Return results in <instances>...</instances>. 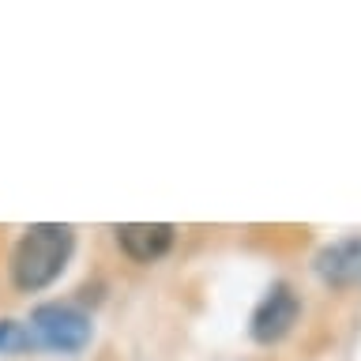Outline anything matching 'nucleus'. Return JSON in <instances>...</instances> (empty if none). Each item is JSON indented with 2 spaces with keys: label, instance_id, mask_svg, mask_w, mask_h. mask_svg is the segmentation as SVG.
Masks as SVG:
<instances>
[{
  "label": "nucleus",
  "instance_id": "6",
  "mask_svg": "<svg viewBox=\"0 0 361 361\" xmlns=\"http://www.w3.org/2000/svg\"><path fill=\"white\" fill-rule=\"evenodd\" d=\"M23 346H34L27 327L16 324V320H0V354H8V350H23Z\"/></svg>",
  "mask_w": 361,
  "mask_h": 361
},
{
  "label": "nucleus",
  "instance_id": "5",
  "mask_svg": "<svg viewBox=\"0 0 361 361\" xmlns=\"http://www.w3.org/2000/svg\"><path fill=\"white\" fill-rule=\"evenodd\" d=\"M113 233H117L121 252L128 259H135V264H154V259H162L169 248H173V237H177V230L169 222H124Z\"/></svg>",
  "mask_w": 361,
  "mask_h": 361
},
{
  "label": "nucleus",
  "instance_id": "4",
  "mask_svg": "<svg viewBox=\"0 0 361 361\" xmlns=\"http://www.w3.org/2000/svg\"><path fill=\"white\" fill-rule=\"evenodd\" d=\"M312 267H316V275H320L327 286H335V290L361 286V233L324 245L320 252H316Z\"/></svg>",
  "mask_w": 361,
  "mask_h": 361
},
{
  "label": "nucleus",
  "instance_id": "2",
  "mask_svg": "<svg viewBox=\"0 0 361 361\" xmlns=\"http://www.w3.org/2000/svg\"><path fill=\"white\" fill-rule=\"evenodd\" d=\"M30 343L34 346H45V350H56V354H79L90 335H94V327H90V316L83 309H75V305H38V309L30 312Z\"/></svg>",
  "mask_w": 361,
  "mask_h": 361
},
{
  "label": "nucleus",
  "instance_id": "3",
  "mask_svg": "<svg viewBox=\"0 0 361 361\" xmlns=\"http://www.w3.org/2000/svg\"><path fill=\"white\" fill-rule=\"evenodd\" d=\"M298 316H301V301H298V293H293V286L275 282V286L264 293V301L256 305L252 320H248V335H252L259 346L282 343V338L293 331Z\"/></svg>",
  "mask_w": 361,
  "mask_h": 361
},
{
  "label": "nucleus",
  "instance_id": "1",
  "mask_svg": "<svg viewBox=\"0 0 361 361\" xmlns=\"http://www.w3.org/2000/svg\"><path fill=\"white\" fill-rule=\"evenodd\" d=\"M75 248L72 226L61 222H38L19 237V245L11 248V286L23 293H38L45 286H53L61 279V271L68 267Z\"/></svg>",
  "mask_w": 361,
  "mask_h": 361
}]
</instances>
